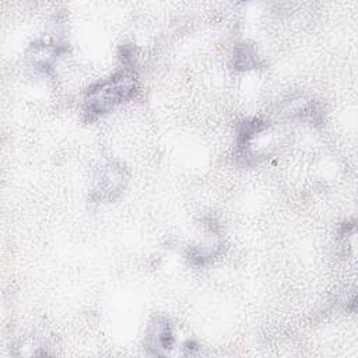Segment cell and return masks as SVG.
Returning <instances> with one entry per match:
<instances>
[{
	"label": "cell",
	"mask_w": 358,
	"mask_h": 358,
	"mask_svg": "<svg viewBox=\"0 0 358 358\" xmlns=\"http://www.w3.org/2000/svg\"><path fill=\"white\" fill-rule=\"evenodd\" d=\"M137 90L136 76L130 71H120L88 88L85 95V112L98 116L130 99Z\"/></svg>",
	"instance_id": "cell-1"
},
{
	"label": "cell",
	"mask_w": 358,
	"mask_h": 358,
	"mask_svg": "<svg viewBox=\"0 0 358 358\" xmlns=\"http://www.w3.org/2000/svg\"><path fill=\"white\" fill-rule=\"evenodd\" d=\"M147 344L148 348H154L155 354H161L172 347L173 336L168 320L157 319L155 323L151 324L147 336Z\"/></svg>",
	"instance_id": "cell-2"
},
{
	"label": "cell",
	"mask_w": 358,
	"mask_h": 358,
	"mask_svg": "<svg viewBox=\"0 0 358 358\" xmlns=\"http://www.w3.org/2000/svg\"><path fill=\"white\" fill-rule=\"evenodd\" d=\"M235 66L236 69H253L259 66V57L255 53L253 48L249 45H239L235 49Z\"/></svg>",
	"instance_id": "cell-3"
}]
</instances>
